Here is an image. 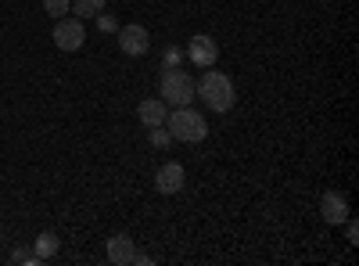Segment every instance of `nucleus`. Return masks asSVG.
<instances>
[{"label":"nucleus","instance_id":"f257e3e1","mask_svg":"<svg viewBox=\"0 0 359 266\" xmlns=\"http://www.w3.org/2000/svg\"><path fill=\"white\" fill-rule=\"evenodd\" d=\"M194 94L205 101V108H212V112H230L233 101H237V91H233V79L219 69H208L201 72V79L194 83Z\"/></svg>","mask_w":359,"mask_h":266},{"label":"nucleus","instance_id":"9b49d317","mask_svg":"<svg viewBox=\"0 0 359 266\" xmlns=\"http://www.w3.org/2000/svg\"><path fill=\"white\" fill-rule=\"evenodd\" d=\"M104 11V0H72V15L76 18H97Z\"/></svg>","mask_w":359,"mask_h":266},{"label":"nucleus","instance_id":"dca6fc26","mask_svg":"<svg viewBox=\"0 0 359 266\" xmlns=\"http://www.w3.org/2000/svg\"><path fill=\"white\" fill-rule=\"evenodd\" d=\"M11 262H29V266H40V255H36V252H25V248H18V252H11Z\"/></svg>","mask_w":359,"mask_h":266},{"label":"nucleus","instance_id":"6e6552de","mask_svg":"<svg viewBox=\"0 0 359 266\" xmlns=\"http://www.w3.org/2000/svg\"><path fill=\"white\" fill-rule=\"evenodd\" d=\"M320 213H323V223H331V227L345 223V220H348V201H345V194L327 191L323 201H320Z\"/></svg>","mask_w":359,"mask_h":266},{"label":"nucleus","instance_id":"7ed1b4c3","mask_svg":"<svg viewBox=\"0 0 359 266\" xmlns=\"http://www.w3.org/2000/svg\"><path fill=\"white\" fill-rule=\"evenodd\" d=\"M158 91H162L165 108H187L194 105V76L187 69H165Z\"/></svg>","mask_w":359,"mask_h":266},{"label":"nucleus","instance_id":"4468645a","mask_svg":"<svg viewBox=\"0 0 359 266\" xmlns=\"http://www.w3.org/2000/svg\"><path fill=\"white\" fill-rule=\"evenodd\" d=\"M94 22H97V29H101V33H118V18H115L111 11H101Z\"/></svg>","mask_w":359,"mask_h":266},{"label":"nucleus","instance_id":"f3484780","mask_svg":"<svg viewBox=\"0 0 359 266\" xmlns=\"http://www.w3.org/2000/svg\"><path fill=\"white\" fill-rule=\"evenodd\" d=\"M345 238H348V245H359V227H355V220H348V227H345Z\"/></svg>","mask_w":359,"mask_h":266},{"label":"nucleus","instance_id":"f8f14e48","mask_svg":"<svg viewBox=\"0 0 359 266\" xmlns=\"http://www.w3.org/2000/svg\"><path fill=\"white\" fill-rule=\"evenodd\" d=\"M54 252H57V234L43 230L40 238H36V255H40V262H47V259H50Z\"/></svg>","mask_w":359,"mask_h":266},{"label":"nucleus","instance_id":"ddd939ff","mask_svg":"<svg viewBox=\"0 0 359 266\" xmlns=\"http://www.w3.org/2000/svg\"><path fill=\"white\" fill-rule=\"evenodd\" d=\"M43 11L57 22V18H65L72 11V0H43Z\"/></svg>","mask_w":359,"mask_h":266},{"label":"nucleus","instance_id":"0eeeda50","mask_svg":"<svg viewBox=\"0 0 359 266\" xmlns=\"http://www.w3.org/2000/svg\"><path fill=\"white\" fill-rule=\"evenodd\" d=\"M184 180H187V169L180 166V162H165V166L155 173V187H158L162 194H176L180 187H184Z\"/></svg>","mask_w":359,"mask_h":266},{"label":"nucleus","instance_id":"20e7f679","mask_svg":"<svg viewBox=\"0 0 359 266\" xmlns=\"http://www.w3.org/2000/svg\"><path fill=\"white\" fill-rule=\"evenodd\" d=\"M54 44L62 47V51H79L83 44H86V29H83V18H57L54 22Z\"/></svg>","mask_w":359,"mask_h":266},{"label":"nucleus","instance_id":"2eb2a0df","mask_svg":"<svg viewBox=\"0 0 359 266\" xmlns=\"http://www.w3.org/2000/svg\"><path fill=\"white\" fill-rule=\"evenodd\" d=\"M147 133H151V144H155V147H169V144H172V133L162 130V126H151Z\"/></svg>","mask_w":359,"mask_h":266},{"label":"nucleus","instance_id":"1a4fd4ad","mask_svg":"<svg viewBox=\"0 0 359 266\" xmlns=\"http://www.w3.org/2000/svg\"><path fill=\"white\" fill-rule=\"evenodd\" d=\"M165 101L162 98H144L140 105H137V119L151 130V126H165Z\"/></svg>","mask_w":359,"mask_h":266},{"label":"nucleus","instance_id":"f03ea898","mask_svg":"<svg viewBox=\"0 0 359 266\" xmlns=\"http://www.w3.org/2000/svg\"><path fill=\"white\" fill-rule=\"evenodd\" d=\"M165 126L172 133V140H184V144H198L208 137V123H205V115L194 112L191 105L187 108H172L165 115Z\"/></svg>","mask_w":359,"mask_h":266},{"label":"nucleus","instance_id":"a211bd4d","mask_svg":"<svg viewBox=\"0 0 359 266\" xmlns=\"http://www.w3.org/2000/svg\"><path fill=\"white\" fill-rule=\"evenodd\" d=\"M133 262H140V266H147V262H151V255H144V252H133Z\"/></svg>","mask_w":359,"mask_h":266},{"label":"nucleus","instance_id":"9d476101","mask_svg":"<svg viewBox=\"0 0 359 266\" xmlns=\"http://www.w3.org/2000/svg\"><path fill=\"white\" fill-rule=\"evenodd\" d=\"M133 252H137V245H133L130 234H115V238H108V262L130 266L133 262Z\"/></svg>","mask_w":359,"mask_h":266},{"label":"nucleus","instance_id":"423d86ee","mask_svg":"<svg viewBox=\"0 0 359 266\" xmlns=\"http://www.w3.org/2000/svg\"><path fill=\"white\" fill-rule=\"evenodd\" d=\"M187 58H191L198 69H212V65L219 62V44H216L212 36L198 33V36L187 40Z\"/></svg>","mask_w":359,"mask_h":266},{"label":"nucleus","instance_id":"39448f33","mask_svg":"<svg viewBox=\"0 0 359 266\" xmlns=\"http://www.w3.org/2000/svg\"><path fill=\"white\" fill-rule=\"evenodd\" d=\"M118 47H123V54H130V58H140V54H147L151 51V33H147L144 25H118Z\"/></svg>","mask_w":359,"mask_h":266}]
</instances>
